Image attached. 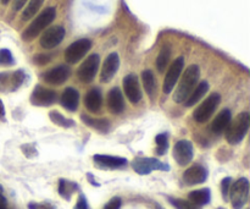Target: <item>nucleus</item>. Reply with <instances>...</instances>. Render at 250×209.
<instances>
[{"instance_id": "c03bdc74", "label": "nucleus", "mask_w": 250, "mask_h": 209, "mask_svg": "<svg viewBox=\"0 0 250 209\" xmlns=\"http://www.w3.org/2000/svg\"><path fill=\"white\" fill-rule=\"evenodd\" d=\"M0 209H7L6 208V203H1V202H0Z\"/></svg>"}, {"instance_id": "6e6552de", "label": "nucleus", "mask_w": 250, "mask_h": 209, "mask_svg": "<svg viewBox=\"0 0 250 209\" xmlns=\"http://www.w3.org/2000/svg\"><path fill=\"white\" fill-rule=\"evenodd\" d=\"M99 64H100V58L98 54H92V55L88 56L81 66L78 68L77 75L82 82L89 83L94 80V77L97 76L98 70H99Z\"/></svg>"}, {"instance_id": "0eeeda50", "label": "nucleus", "mask_w": 250, "mask_h": 209, "mask_svg": "<svg viewBox=\"0 0 250 209\" xmlns=\"http://www.w3.org/2000/svg\"><path fill=\"white\" fill-rule=\"evenodd\" d=\"M92 48V42L87 38L73 42L65 50V60L68 64H76L84 58L85 54Z\"/></svg>"}, {"instance_id": "2eb2a0df", "label": "nucleus", "mask_w": 250, "mask_h": 209, "mask_svg": "<svg viewBox=\"0 0 250 209\" xmlns=\"http://www.w3.org/2000/svg\"><path fill=\"white\" fill-rule=\"evenodd\" d=\"M71 69L67 65H59L56 68L50 69L46 71L45 73L42 75V78L45 81L46 83H50L54 86H60L70 77Z\"/></svg>"}, {"instance_id": "f704fd0d", "label": "nucleus", "mask_w": 250, "mask_h": 209, "mask_svg": "<svg viewBox=\"0 0 250 209\" xmlns=\"http://www.w3.org/2000/svg\"><path fill=\"white\" fill-rule=\"evenodd\" d=\"M231 184H232L231 178H225L224 180L221 181V191H222V196H224L225 201H227V198H229V187H231Z\"/></svg>"}, {"instance_id": "20e7f679", "label": "nucleus", "mask_w": 250, "mask_h": 209, "mask_svg": "<svg viewBox=\"0 0 250 209\" xmlns=\"http://www.w3.org/2000/svg\"><path fill=\"white\" fill-rule=\"evenodd\" d=\"M229 201L233 209H242L248 202L249 181L247 178H241L234 184H231L229 191Z\"/></svg>"}, {"instance_id": "412c9836", "label": "nucleus", "mask_w": 250, "mask_h": 209, "mask_svg": "<svg viewBox=\"0 0 250 209\" xmlns=\"http://www.w3.org/2000/svg\"><path fill=\"white\" fill-rule=\"evenodd\" d=\"M232 120V113L229 109H224L221 110L219 115L214 119L211 124V131L214 134H222L225 132V130L227 129V126L229 125Z\"/></svg>"}, {"instance_id": "49530a36", "label": "nucleus", "mask_w": 250, "mask_h": 209, "mask_svg": "<svg viewBox=\"0 0 250 209\" xmlns=\"http://www.w3.org/2000/svg\"><path fill=\"white\" fill-rule=\"evenodd\" d=\"M0 192L2 193V186H1V185H0Z\"/></svg>"}, {"instance_id": "7ed1b4c3", "label": "nucleus", "mask_w": 250, "mask_h": 209, "mask_svg": "<svg viewBox=\"0 0 250 209\" xmlns=\"http://www.w3.org/2000/svg\"><path fill=\"white\" fill-rule=\"evenodd\" d=\"M55 16H56L55 7H46V9L44 10V11H42L41 14H39L38 16L32 21V23L24 29L23 34H22V38L27 42L34 39L37 36H39V34H41L42 32H43L44 29L51 23V22L54 21Z\"/></svg>"}, {"instance_id": "f3484780", "label": "nucleus", "mask_w": 250, "mask_h": 209, "mask_svg": "<svg viewBox=\"0 0 250 209\" xmlns=\"http://www.w3.org/2000/svg\"><path fill=\"white\" fill-rule=\"evenodd\" d=\"M208 179V170L203 165L199 164H194L183 174V181L186 185L188 186H194L204 184Z\"/></svg>"}, {"instance_id": "f03ea898", "label": "nucleus", "mask_w": 250, "mask_h": 209, "mask_svg": "<svg viewBox=\"0 0 250 209\" xmlns=\"http://www.w3.org/2000/svg\"><path fill=\"white\" fill-rule=\"evenodd\" d=\"M250 126V115L248 113H241L236 116V119L231 120L227 129L225 130L226 132V139L229 144L236 146L239 144L244 139L246 135L248 134V130Z\"/></svg>"}, {"instance_id": "58836bf2", "label": "nucleus", "mask_w": 250, "mask_h": 209, "mask_svg": "<svg viewBox=\"0 0 250 209\" xmlns=\"http://www.w3.org/2000/svg\"><path fill=\"white\" fill-rule=\"evenodd\" d=\"M75 209H88V203H87V200H85L84 195H80V197H78L77 200V203H76L75 206Z\"/></svg>"}, {"instance_id": "7c9ffc66", "label": "nucleus", "mask_w": 250, "mask_h": 209, "mask_svg": "<svg viewBox=\"0 0 250 209\" xmlns=\"http://www.w3.org/2000/svg\"><path fill=\"white\" fill-rule=\"evenodd\" d=\"M156 142V154L158 156H164L168 149V137L167 134H159L155 137Z\"/></svg>"}, {"instance_id": "c9c22d12", "label": "nucleus", "mask_w": 250, "mask_h": 209, "mask_svg": "<svg viewBox=\"0 0 250 209\" xmlns=\"http://www.w3.org/2000/svg\"><path fill=\"white\" fill-rule=\"evenodd\" d=\"M51 61V55L49 54H38L37 56H34V63L37 65H45V64L50 63Z\"/></svg>"}, {"instance_id": "473e14b6", "label": "nucleus", "mask_w": 250, "mask_h": 209, "mask_svg": "<svg viewBox=\"0 0 250 209\" xmlns=\"http://www.w3.org/2000/svg\"><path fill=\"white\" fill-rule=\"evenodd\" d=\"M15 64L14 56L9 49H0V65L11 66Z\"/></svg>"}, {"instance_id": "a878e982", "label": "nucleus", "mask_w": 250, "mask_h": 209, "mask_svg": "<svg viewBox=\"0 0 250 209\" xmlns=\"http://www.w3.org/2000/svg\"><path fill=\"white\" fill-rule=\"evenodd\" d=\"M188 200L194 203V205L202 207V206L210 203V201H211V192H210L209 188L192 191V192L188 193Z\"/></svg>"}, {"instance_id": "37998d69", "label": "nucleus", "mask_w": 250, "mask_h": 209, "mask_svg": "<svg viewBox=\"0 0 250 209\" xmlns=\"http://www.w3.org/2000/svg\"><path fill=\"white\" fill-rule=\"evenodd\" d=\"M0 202H1V203H6V200H5L4 196L1 195V192H0Z\"/></svg>"}, {"instance_id": "4468645a", "label": "nucleus", "mask_w": 250, "mask_h": 209, "mask_svg": "<svg viewBox=\"0 0 250 209\" xmlns=\"http://www.w3.org/2000/svg\"><path fill=\"white\" fill-rule=\"evenodd\" d=\"M124 91L128 100L133 104H138L142 99V90L139 80L134 73H129L124 78Z\"/></svg>"}, {"instance_id": "dca6fc26", "label": "nucleus", "mask_w": 250, "mask_h": 209, "mask_svg": "<svg viewBox=\"0 0 250 209\" xmlns=\"http://www.w3.org/2000/svg\"><path fill=\"white\" fill-rule=\"evenodd\" d=\"M120 68V56L117 53H111L107 55L103 64L102 71H100V81L102 82H110L116 75L117 70Z\"/></svg>"}, {"instance_id": "2f4dec72", "label": "nucleus", "mask_w": 250, "mask_h": 209, "mask_svg": "<svg viewBox=\"0 0 250 209\" xmlns=\"http://www.w3.org/2000/svg\"><path fill=\"white\" fill-rule=\"evenodd\" d=\"M167 200L176 209H202L199 206L190 202L189 200L186 201V200H180V198H172V197H168Z\"/></svg>"}, {"instance_id": "ddd939ff", "label": "nucleus", "mask_w": 250, "mask_h": 209, "mask_svg": "<svg viewBox=\"0 0 250 209\" xmlns=\"http://www.w3.org/2000/svg\"><path fill=\"white\" fill-rule=\"evenodd\" d=\"M56 98H58L56 92L38 85L34 87L33 92H32L31 103L32 105H36V107H49L56 102Z\"/></svg>"}, {"instance_id": "9b49d317", "label": "nucleus", "mask_w": 250, "mask_h": 209, "mask_svg": "<svg viewBox=\"0 0 250 209\" xmlns=\"http://www.w3.org/2000/svg\"><path fill=\"white\" fill-rule=\"evenodd\" d=\"M24 72L22 70L14 72L0 73V91L2 92H15L21 87L24 81Z\"/></svg>"}, {"instance_id": "ea45409f", "label": "nucleus", "mask_w": 250, "mask_h": 209, "mask_svg": "<svg viewBox=\"0 0 250 209\" xmlns=\"http://www.w3.org/2000/svg\"><path fill=\"white\" fill-rule=\"evenodd\" d=\"M26 2H27V0H15L12 9H14L15 11H19V10H21L22 7L26 5Z\"/></svg>"}, {"instance_id": "cd10ccee", "label": "nucleus", "mask_w": 250, "mask_h": 209, "mask_svg": "<svg viewBox=\"0 0 250 209\" xmlns=\"http://www.w3.org/2000/svg\"><path fill=\"white\" fill-rule=\"evenodd\" d=\"M171 46H165L161 48L160 53H159L158 59H156V68H158L159 72H163L165 71L166 66L168 65V61L171 59Z\"/></svg>"}, {"instance_id": "a18cd8bd", "label": "nucleus", "mask_w": 250, "mask_h": 209, "mask_svg": "<svg viewBox=\"0 0 250 209\" xmlns=\"http://www.w3.org/2000/svg\"><path fill=\"white\" fill-rule=\"evenodd\" d=\"M9 1H10V0H1V2H2V4H4V5H6Z\"/></svg>"}, {"instance_id": "39448f33", "label": "nucleus", "mask_w": 250, "mask_h": 209, "mask_svg": "<svg viewBox=\"0 0 250 209\" xmlns=\"http://www.w3.org/2000/svg\"><path fill=\"white\" fill-rule=\"evenodd\" d=\"M132 168L139 175H148L154 170H170V165L163 163L156 158H146V157H137L132 162Z\"/></svg>"}, {"instance_id": "5701e85b", "label": "nucleus", "mask_w": 250, "mask_h": 209, "mask_svg": "<svg viewBox=\"0 0 250 209\" xmlns=\"http://www.w3.org/2000/svg\"><path fill=\"white\" fill-rule=\"evenodd\" d=\"M84 104L87 109L92 113H98L103 105L102 93L98 88H93L87 93L84 98Z\"/></svg>"}, {"instance_id": "bb28decb", "label": "nucleus", "mask_w": 250, "mask_h": 209, "mask_svg": "<svg viewBox=\"0 0 250 209\" xmlns=\"http://www.w3.org/2000/svg\"><path fill=\"white\" fill-rule=\"evenodd\" d=\"M78 190V185L72 181L65 180V179H60L59 181V195L66 201H70L73 193Z\"/></svg>"}, {"instance_id": "72a5a7b5", "label": "nucleus", "mask_w": 250, "mask_h": 209, "mask_svg": "<svg viewBox=\"0 0 250 209\" xmlns=\"http://www.w3.org/2000/svg\"><path fill=\"white\" fill-rule=\"evenodd\" d=\"M21 149H22V153H23L24 156H26L27 158H29V159H32V158H34V157L38 156L37 148L34 147V144H32V143L22 144Z\"/></svg>"}, {"instance_id": "393cba45", "label": "nucleus", "mask_w": 250, "mask_h": 209, "mask_svg": "<svg viewBox=\"0 0 250 209\" xmlns=\"http://www.w3.org/2000/svg\"><path fill=\"white\" fill-rule=\"evenodd\" d=\"M81 119H82V121L85 125H88L92 129L97 130L100 134H107L110 130V126H111L107 119H94V117H90L88 115H82Z\"/></svg>"}, {"instance_id": "1a4fd4ad", "label": "nucleus", "mask_w": 250, "mask_h": 209, "mask_svg": "<svg viewBox=\"0 0 250 209\" xmlns=\"http://www.w3.org/2000/svg\"><path fill=\"white\" fill-rule=\"evenodd\" d=\"M183 68H185V58L180 56V58L176 59L172 63V65L170 66L168 71L166 72L165 80H164L163 85V91L166 94H170L173 91L175 86L177 85L178 78H180L181 73H182Z\"/></svg>"}, {"instance_id": "c85d7f7f", "label": "nucleus", "mask_w": 250, "mask_h": 209, "mask_svg": "<svg viewBox=\"0 0 250 209\" xmlns=\"http://www.w3.org/2000/svg\"><path fill=\"white\" fill-rule=\"evenodd\" d=\"M43 2L44 0H31V1L28 2V5L26 6V9L23 10V12H22V20H23V21L31 20L32 17L39 11V9H41V6L43 5Z\"/></svg>"}, {"instance_id": "4c0bfd02", "label": "nucleus", "mask_w": 250, "mask_h": 209, "mask_svg": "<svg viewBox=\"0 0 250 209\" xmlns=\"http://www.w3.org/2000/svg\"><path fill=\"white\" fill-rule=\"evenodd\" d=\"M28 209H55L49 203H34L31 202L28 205Z\"/></svg>"}, {"instance_id": "aec40b11", "label": "nucleus", "mask_w": 250, "mask_h": 209, "mask_svg": "<svg viewBox=\"0 0 250 209\" xmlns=\"http://www.w3.org/2000/svg\"><path fill=\"white\" fill-rule=\"evenodd\" d=\"M60 103L66 110L68 112H75L78 108V103H80V93L76 88L67 87L62 92L60 98Z\"/></svg>"}, {"instance_id": "b1692460", "label": "nucleus", "mask_w": 250, "mask_h": 209, "mask_svg": "<svg viewBox=\"0 0 250 209\" xmlns=\"http://www.w3.org/2000/svg\"><path fill=\"white\" fill-rule=\"evenodd\" d=\"M208 91H209V83L207 81H202L198 86H195V88L193 90V92L190 93L189 97L187 98V100L185 102L186 107H193V105L197 104L199 100H202V98H204V95L207 94Z\"/></svg>"}, {"instance_id": "423d86ee", "label": "nucleus", "mask_w": 250, "mask_h": 209, "mask_svg": "<svg viewBox=\"0 0 250 209\" xmlns=\"http://www.w3.org/2000/svg\"><path fill=\"white\" fill-rule=\"evenodd\" d=\"M220 102H221V95H220L219 93H212L211 95H209V97L197 108V110H194L193 117H194L195 121L207 122L208 120L212 116L215 110L217 109Z\"/></svg>"}, {"instance_id": "e433bc0d", "label": "nucleus", "mask_w": 250, "mask_h": 209, "mask_svg": "<svg viewBox=\"0 0 250 209\" xmlns=\"http://www.w3.org/2000/svg\"><path fill=\"white\" fill-rule=\"evenodd\" d=\"M121 205H122L121 198L114 197L112 200H110L109 202L106 203V206H105L104 209H120L121 208Z\"/></svg>"}, {"instance_id": "a211bd4d", "label": "nucleus", "mask_w": 250, "mask_h": 209, "mask_svg": "<svg viewBox=\"0 0 250 209\" xmlns=\"http://www.w3.org/2000/svg\"><path fill=\"white\" fill-rule=\"evenodd\" d=\"M93 161L99 168L104 169H120L127 165V159L122 157L106 156V154H95L93 157Z\"/></svg>"}, {"instance_id": "c756f323", "label": "nucleus", "mask_w": 250, "mask_h": 209, "mask_svg": "<svg viewBox=\"0 0 250 209\" xmlns=\"http://www.w3.org/2000/svg\"><path fill=\"white\" fill-rule=\"evenodd\" d=\"M49 117H50V120L54 122V124L58 125V126H60V127L68 129V127L75 126V122H73V120L67 119V117H65L62 114H60L59 112H55V110H53V112L49 113Z\"/></svg>"}, {"instance_id": "6ab92c4d", "label": "nucleus", "mask_w": 250, "mask_h": 209, "mask_svg": "<svg viewBox=\"0 0 250 209\" xmlns=\"http://www.w3.org/2000/svg\"><path fill=\"white\" fill-rule=\"evenodd\" d=\"M107 107L112 114H121L125 110L124 94L120 88L115 87L110 90L109 94H107Z\"/></svg>"}, {"instance_id": "a19ab883", "label": "nucleus", "mask_w": 250, "mask_h": 209, "mask_svg": "<svg viewBox=\"0 0 250 209\" xmlns=\"http://www.w3.org/2000/svg\"><path fill=\"white\" fill-rule=\"evenodd\" d=\"M87 178H88V180H89V183L92 184V185H94V186H97V187H99L100 184H99V183H97V181H95L94 179H93V175H92V174L88 173V174H87Z\"/></svg>"}, {"instance_id": "f8f14e48", "label": "nucleus", "mask_w": 250, "mask_h": 209, "mask_svg": "<svg viewBox=\"0 0 250 209\" xmlns=\"http://www.w3.org/2000/svg\"><path fill=\"white\" fill-rule=\"evenodd\" d=\"M65 34L66 31L62 26H53L45 29V32H43L39 43H41L42 48L53 49L62 42V39L65 38Z\"/></svg>"}, {"instance_id": "de8ad7c7", "label": "nucleus", "mask_w": 250, "mask_h": 209, "mask_svg": "<svg viewBox=\"0 0 250 209\" xmlns=\"http://www.w3.org/2000/svg\"><path fill=\"white\" fill-rule=\"evenodd\" d=\"M217 209H225V208H217Z\"/></svg>"}, {"instance_id": "f257e3e1", "label": "nucleus", "mask_w": 250, "mask_h": 209, "mask_svg": "<svg viewBox=\"0 0 250 209\" xmlns=\"http://www.w3.org/2000/svg\"><path fill=\"white\" fill-rule=\"evenodd\" d=\"M200 77V70L198 65L188 66L187 70L183 73L182 78L180 80L176 92L173 94V100L176 103H185L187 98L189 97L190 93L198 85V81Z\"/></svg>"}, {"instance_id": "4be33fe9", "label": "nucleus", "mask_w": 250, "mask_h": 209, "mask_svg": "<svg viewBox=\"0 0 250 209\" xmlns=\"http://www.w3.org/2000/svg\"><path fill=\"white\" fill-rule=\"evenodd\" d=\"M142 81H143L144 91L151 100L155 99L156 92H158V83H156L155 75L151 70H144L142 72Z\"/></svg>"}, {"instance_id": "79ce46f5", "label": "nucleus", "mask_w": 250, "mask_h": 209, "mask_svg": "<svg viewBox=\"0 0 250 209\" xmlns=\"http://www.w3.org/2000/svg\"><path fill=\"white\" fill-rule=\"evenodd\" d=\"M4 116H5V108H4V104H2L1 99H0V119H2Z\"/></svg>"}, {"instance_id": "9d476101", "label": "nucleus", "mask_w": 250, "mask_h": 209, "mask_svg": "<svg viewBox=\"0 0 250 209\" xmlns=\"http://www.w3.org/2000/svg\"><path fill=\"white\" fill-rule=\"evenodd\" d=\"M173 159L180 166H187L192 163L193 157H194V149L190 141L187 139H181L173 147Z\"/></svg>"}]
</instances>
